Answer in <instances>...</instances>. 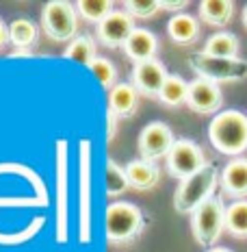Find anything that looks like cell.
<instances>
[{"label":"cell","instance_id":"obj_12","mask_svg":"<svg viewBox=\"0 0 247 252\" xmlns=\"http://www.w3.org/2000/svg\"><path fill=\"white\" fill-rule=\"evenodd\" d=\"M135 22L126 11H113L109 18H104L98 24L96 33L100 44L109 46V48H117V46H126L128 37L135 33Z\"/></svg>","mask_w":247,"mask_h":252},{"label":"cell","instance_id":"obj_2","mask_svg":"<svg viewBox=\"0 0 247 252\" xmlns=\"http://www.w3.org/2000/svg\"><path fill=\"white\" fill-rule=\"evenodd\" d=\"M217 181H219V172H217V167H215V163H206L193 176L180 181V185L176 189V196H173V207H176V211L187 215V213H193L195 209H199L204 202L215 196Z\"/></svg>","mask_w":247,"mask_h":252},{"label":"cell","instance_id":"obj_7","mask_svg":"<svg viewBox=\"0 0 247 252\" xmlns=\"http://www.w3.org/2000/svg\"><path fill=\"white\" fill-rule=\"evenodd\" d=\"M78 193H81V244H89L91 241V141L81 139L78 144Z\"/></svg>","mask_w":247,"mask_h":252},{"label":"cell","instance_id":"obj_28","mask_svg":"<svg viewBox=\"0 0 247 252\" xmlns=\"http://www.w3.org/2000/svg\"><path fill=\"white\" fill-rule=\"evenodd\" d=\"M124 9L130 18L145 20V18H152L154 13H159L161 2L159 0H128V2H124Z\"/></svg>","mask_w":247,"mask_h":252},{"label":"cell","instance_id":"obj_10","mask_svg":"<svg viewBox=\"0 0 247 252\" xmlns=\"http://www.w3.org/2000/svg\"><path fill=\"white\" fill-rule=\"evenodd\" d=\"M173 144H176V139H173V133L171 128L167 126L165 122H150L145 126L143 130H141L139 135V152L143 159L148 161H159L171 152Z\"/></svg>","mask_w":247,"mask_h":252},{"label":"cell","instance_id":"obj_11","mask_svg":"<svg viewBox=\"0 0 247 252\" xmlns=\"http://www.w3.org/2000/svg\"><path fill=\"white\" fill-rule=\"evenodd\" d=\"M221 102H223V96L217 83L206 81V78H195V81L189 83L187 104L195 113H202V115L217 113L221 109Z\"/></svg>","mask_w":247,"mask_h":252},{"label":"cell","instance_id":"obj_24","mask_svg":"<svg viewBox=\"0 0 247 252\" xmlns=\"http://www.w3.org/2000/svg\"><path fill=\"white\" fill-rule=\"evenodd\" d=\"M9 41L13 46H20V48H30L37 41V26L26 18L13 20L9 24Z\"/></svg>","mask_w":247,"mask_h":252},{"label":"cell","instance_id":"obj_23","mask_svg":"<svg viewBox=\"0 0 247 252\" xmlns=\"http://www.w3.org/2000/svg\"><path fill=\"white\" fill-rule=\"evenodd\" d=\"M65 57L76 63H82V65H91L93 61L98 59L96 55V44L89 35H81V37H74L70 41V46L65 48Z\"/></svg>","mask_w":247,"mask_h":252},{"label":"cell","instance_id":"obj_26","mask_svg":"<svg viewBox=\"0 0 247 252\" xmlns=\"http://www.w3.org/2000/svg\"><path fill=\"white\" fill-rule=\"evenodd\" d=\"M130 187L126 167L117 165L113 159H107V193L109 196H122Z\"/></svg>","mask_w":247,"mask_h":252},{"label":"cell","instance_id":"obj_30","mask_svg":"<svg viewBox=\"0 0 247 252\" xmlns=\"http://www.w3.org/2000/svg\"><path fill=\"white\" fill-rule=\"evenodd\" d=\"M115 120H117V115L113 111H109V133H107V139L111 141L115 137Z\"/></svg>","mask_w":247,"mask_h":252},{"label":"cell","instance_id":"obj_22","mask_svg":"<svg viewBox=\"0 0 247 252\" xmlns=\"http://www.w3.org/2000/svg\"><path fill=\"white\" fill-rule=\"evenodd\" d=\"M225 230L234 237H247V200H236L225 209Z\"/></svg>","mask_w":247,"mask_h":252},{"label":"cell","instance_id":"obj_1","mask_svg":"<svg viewBox=\"0 0 247 252\" xmlns=\"http://www.w3.org/2000/svg\"><path fill=\"white\" fill-rule=\"evenodd\" d=\"M208 139L221 155L236 157L247 150V115L236 109L217 113L208 126Z\"/></svg>","mask_w":247,"mask_h":252},{"label":"cell","instance_id":"obj_20","mask_svg":"<svg viewBox=\"0 0 247 252\" xmlns=\"http://www.w3.org/2000/svg\"><path fill=\"white\" fill-rule=\"evenodd\" d=\"M234 2L230 0H204L199 2V18L210 26H225L232 20Z\"/></svg>","mask_w":247,"mask_h":252},{"label":"cell","instance_id":"obj_14","mask_svg":"<svg viewBox=\"0 0 247 252\" xmlns=\"http://www.w3.org/2000/svg\"><path fill=\"white\" fill-rule=\"evenodd\" d=\"M221 187L228 196L243 200L247 196V159H232L221 172Z\"/></svg>","mask_w":247,"mask_h":252},{"label":"cell","instance_id":"obj_21","mask_svg":"<svg viewBox=\"0 0 247 252\" xmlns=\"http://www.w3.org/2000/svg\"><path fill=\"white\" fill-rule=\"evenodd\" d=\"M159 98H161L163 104H167V107H180V104H185L187 98H189V83L178 74H169L165 81V85L161 89Z\"/></svg>","mask_w":247,"mask_h":252},{"label":"cell","instance_id":"obj_29","mask_svg":"<svg viewBox=\"0 0 247 252\" xmlns=\"http://www.w3.org/2000/svg\"><path fill=\"white\" fill-rule=\"evenodd\" d=\"M187 7V0H178V2H173V0H169V2H161V9H169V11H180V9Z\"/></svg>","mask_w":247,"mask_h":252},{"label":"cell","instance_id":"obj_25","mask_svg":"<svg viewBox=\"0 0 247 252\" xmlns=\"http://www.w3.org/2000/svg\"><path fill=\"white\" fill-rule=\"evenodd\" d=\"M76 11L87 20V22H102L104 18L113 13V2L111 0H81L76 2Z\"/></svg>","mask_w":247,"mask_h":252},{"label":"cell","instance_id":"obj_17","mask_svg":"<svg viewBox=\"0 0 247 252\" xmlns=\"http://www.w3.org/2000/svg\"><path fill=\"white\" fill-rule=\"evenodd\" d=\"M167 35L173 44H193L199 37V22L189 13H176L167 22Z\"/></svg>","mask_w":247,"mask_h":252},{"label":"cell","instance_id":"obj_19","mask_svg":"<svg viewBox=\"0 0 247 252\" xmlns=\"http://www.w3.org/2000/svg\"><path fill=\"white\" fill-rule=\"evenodd\" d=\"M239 37L228 31H219V33L210 35L204 44V55L208 57H221V59H234L239 57Z\"/></svg>","mask_w":247,"mask_h":252},{"label":"cell","instance_id":"obj_8","mask_svg":"<svg viewBox=\"0 0 247 252\" xmlns=\"http://www.w3.org/2000/svg\"><path fill=\"white\" fill-rule=\"evenodd\" d=\"M208 161L204 159L202 148L191 139H176L171 152L167 155V170L173 178H180V181L193 176Z\"/></svg>","mask_w":247,"mask_h":252},{"label":"cell","instance_id":"obj_4","mask_svg":"<svg viewBox=\"0 0 247 252\" xmlns=\"http://www.w3.org/2000/svg\"><path fill=\"white\" fill-rule=\"evenodd\" d=\"M189 65L197 78H206L213 83H236L247 78V61L241 57L234 59H221V57H208L204 52H193L189 55Z\"/></svg>","mask_w":247,"mask_h":252},{"label":"cell","instance_id":"obj_16","mask_svg":"<svg viewBox=\"0 0 247 252\" xmlns=\"http://www.w3.org/2000/svg\"><path fill=\"white\" fill-rule=\"evenodd\" d=\"M126 174H128L130 187L143 191V189H152L161 181V167L156 165L154 161L137 159V161H130V163L126 165Z\"/></svg>","mask_w":247,"mask_h":252},{"label":"cell","instance_id":"obj_33","mask_svg":"<svg viewBox=\"0 0 247 252\" xmlns=\"http://www.w3.org/2000/svg\"><path fill=\"white\" fill-rule=\"evenodd\" d=\"M243 24H245V29H247V7L243 9Z\"/></svg>","mask_w":247,"mask_h":252},{"label":"cell","instance_id":"obj_15","mask_svg":"<svg viewBox=\"0 0 247 252\" xmlns=\"http://www.w3.org/2000/svg\"><path fill=\"white\" fill-rule=\"evenodd\" d=\"M156 35L148 29H135V33L128 37L124 50L135 63H143V61H152L156 55Z\"/></svg>","mask_w":247,"mask_h":252},{"label":"cell","instance_id":"obj_13","mask_svg":"<svg viewBox=\"0 0 247 252\" xmlns=\"http://www.w3.org/2000/svg\"><path fill=\"white\" fill-rule=\"evenodd\" d=\"M167 72L163 67L161 61L152 59V61H143V63H135L133 74H130V83L139 94L143 96H159L163 85L167 81Z\"/></svg>","mask_w":247,"mask_h":252},{"label":"cell","instance_id":"obj_31","mask_svg":"<svg viewBox=\"0 0 247 252\" xmlns=\"http://www.w3.org/2000/svg\"><path fill=\"white\" fill-rule=\"evenodd\" d=\"M7 39H9V26H4L2 18H0V48L7 44Z\"/></svg>","mask_w":247,"mask_h":252},{"label":"cell","instance_id":"obj_9","mask_svg":"<svg viewBox=\"0 0 247 252\" xmlns=\"http://www.w3.org/2000/svg\"><path fill=\"white\" fill-rule=\"evenodd\" d=\"M67 139L56 141V241L67 244Z\"/></svg>","mask_w":247,"mask_h":252},{"label":"cell","instance_id":"obj_32","mask_svg":"<svg viewBox=\"0 0 247 252\" xmlns=\"http://www.w3.org/2000/svg\"><path fill=\"white\" fill-rule=\"evenodd\" d=\"M206 252H232V250H230V248H210Z\"/></svg>","mask_w":247,"mask_h":252},{"label":"cell","instance_id":"obj_27","mask_svg":"<svg viewBox=\"0 0 247 252\" xmlns=\"http://www.w3.org/2000/svg\"><path fill=\"white\" fill-rule=\"evenodd\" d=\"M91 72L93 76L100 81V85L104 89H113L117 83H115V78H117V67H115V63L111 59H107V57H98L96 61L91 63Z\"/></svg>","mask_w":247,"mask_h":252},{"label":"cell","instance_id":"obj_3","mask_svg":"<svg viewBox=\"0 0 247 252\" xmlns=\"http://www.w3.org/2000/svg\"><path fill=\"white\" fill-rule=\"evenodd\" d=\"M145 228V215L135 202H113L107 207L104 230L107 239L113 244H124L139 237Z\"/></svg>","mask_w":247,"mask_h":252},{"label":"cell","instance_id":"obj_5","mask_svg":"<svg viewBox=\"0 0 247 252\" xmlns=\"http://www.w3.org/2000/svg\"><path fill=\"white\" fill-rule=\"evenodd\" d=\"M225 204L219 196H213L191 213V230L199 246H213L225 230Z\"/></svg>","mask_w":247,"mask_h":252},{"label":"cell","instance_id":"obj_6","mask_svg":"<svg viewBox=\"0 0 247 252\" xmlns=\"http://www.w3.org/2000/svg\"><path fill=\"white\" fill-rule=\"evenodd\" d=\"M41 26H44L46 35L55 41L72 39L78 26L76 4L67 2V0H52L41 11Z\"/></svg>","mask_w":247,"mask_h":252},{"label":"cell","instance_id":"obj_18","mask_svg":"<svg viewBox=\"0 0 247 252\" xmlns=\"http://www.w3.org/2000/svg\"><path fill=\"white\" fill-rule=\"evenodd\" d=\"M139 102V92L133 87V83H117L111 94H109V111H113L115 115H133Z\"/></svg>","mask_w":247,"mask_h":252}]
</instances>
